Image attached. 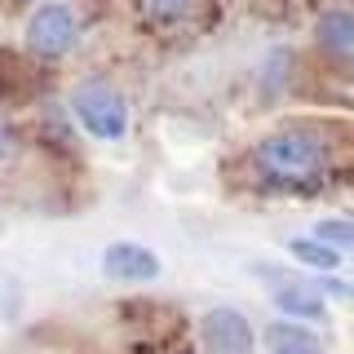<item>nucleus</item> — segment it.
I'll return each instance as SVG.
<instances>
[{
    "instance_id": "1",
    "label": "nucleus",
    "mask_w": 354,
    "mask_h": 354,
    "mask_svg": "<svg viewBox=\"0 0 354 354\" xmlns=\"http://www.w3.org/2000/svg\"><path fill=\"white\" fill-rule=\"evenodd\" d=\"M71 111H75V120H80V129L88 133V138H97V142H120L129 133L124 97H120L111 84H102V80H88V84L75 88Z\"/></svg>"
},
{
    "instance_id": "2",
    "label": "nucleus",
    "mask_w": 354,
    "mask_h": 354,
    "mask_svg": "<svg viewBox=\"0 0 354 354\" xmlns=\"http://www.w3.org/2000/svg\"><path fill=\"white\" fill-rule=\"evenodd\" d=\"M257 164L274 182H301L324 169V147L310 133H274L257 147Z\"/></svg>"
},
{
    "instance_id": "3",
    "label": "nucleus",
    "mask_w": 354,
    "mask_h": 354,
    "mask_svg": "<svg viewBox=\"0 0 354 354\" xmlns=\"http://www.w3.org/2000/svg\"><path fill=\"white\" fill-rule=\"evenodd\" d=\"M75 44V18L66 5H40L27 22V49L40 58H62Z\"/></svg>"
},
{
    "instance_id": "4",
    "label": "nucleus",
    "mask_w": 354,
    "mask_h": 354,
    "mask_svg": "<svg viewBox=\"0 0 354 354\" xmlns=\"http://www.w3.org/2000/svg\"><path fill=\"white\" fill-rule=\"evenodd\" d=\"M199 332H204L208 354H252V328H248V319L230 306L208 310Z\"/></svg>"
},
{
    "instance_id": "5",
    "label": "nucleus",
    "mask_w": 354,
    "mask_h": 354,
    "mask_svg": "<svg viewBox=\"0 0 354 354\" xmlns=\"http://www.w3.org/2000/svg\"><path fill=\"white\" fill-rule=\"evenodd\" d=\"M102 274L115 279V283H147V279L160 274V257H155L151 248H142V243H133V239H120L102 252Z\"/></svg>"
},
{
    "instance_id": "6",
    "label": "nucleus",
    "mask_w": 354,
    "mask_h": 354,
    "mask_svg": "<svg viewBox=\"0 0 354 354\" xmlns=\"http://www.w3.org/2000/svg\"><path fill=\"white\" fill-rule=\"evenodd\" d=\"M266 350L270 354H324L315 332L306 324H292V319H279V324L266 328Z\"/></svg>"
},
{
    "instance_id": "7",
    "label": "nucleus",
    "mask_w": 354,
    "mask_h": 354,
    "mask_svg": "<svg viewBox=\"0 0 354 354\" xmlns=\"http://www.w3.org/2000/svg\"><path fill=\"white\" fill-rule=\"evenodd\" d=\"M274 306H279L288 319H324V315H328V306H324V297H319L315 283L274 288Z\"/></svg>"
},
{
    "instance_id": "8",
    "label": "nucleus",
    "mask_w": 354,
    "mask_h": 354,
    "mask_svg": "<svg viewBox=\"0 0 354 354\" xmlns=\"http://www.w3.org/2000/svg\"><path fill=\"white\" fill-rule=\"evenodd\" d=\"M319 44L337 58L354 62V14L350 9H332V14L319 18Z\"/></svg>"
},
{
    "instance_id": "9",
    "label": "nucleus",
    "mask_w": 354,
    "mask_h": 354,
    "mask_svg": "<svg viewBox=\"0 0 354 354\" xmlns=\"http://www.w3.org/2000/svg\"><path fill=\"white\" fill-rule=\"evenodd\" d=\"M288 248H292V257H297V261L315 266V270H337V261H341V252L332 248V243H324L319 235H310V239H292Z\"/></svg>"
},
{
    "instance_id": "10",
    "label": "nucleus",
    "mask_w": 354,
    "mask_h": 354,
    "mask_svg": "<svg viewBox=\"0 0 354 354\" xmlns=\"http://www.w3.org/2000/svg\"><path fill=\"white\" fill-rule=\"evenodd\" d=\"M315 235L324 239V243H332L337 252H354V221H346V217L319 221V226H315Z\"/></svg>"
},
{
    "instance_id": "11",
    "label": "nucleus",
    "mask_w": 354,
    "mask_h": 354,
    "mask_svg": "<svg viewBox=\"0 0 354 354\" xmlns=\"http://www.w3.org/2000/svg\"><path fill=\"white\" fill-rule=\"evenodd\" d=\"M186 9H191V0H151V14H155V18H164V22L182 18Z\"/></svg>"
}]
</instances>
